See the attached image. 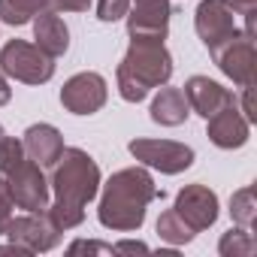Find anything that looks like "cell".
<instances>
[{"label": "cell", "instance_id": "603a6c76", "mask_svg": "<svg viewBox=\"0 0 257 257\" xmlns=\"http://www.w3.org/2000/svg\"><path fill=\"white\" fill-rule=\"evenodd\" d=\"M131 10V0H97V19L100 22H118Z\"/></svg>", "mask_w": 257, "mask_h": 257}, {"label": "cell", "instance_id": "d6986e66", "mask_svg": "<svg viewBox=\"0 0 257 257\" xmlns=\"http://www.w3.org/2000/svg\"><path fill=\"white\" fill-rule=\"evenodd\" d=\"M158 236H161L164 242H170V245H188L197 233L179 218L176 209H167V212L158 218Z\"/></svg>", "mask_w": 257, "mask_h": 257}, {"label": "cell", "instance_id": "e0dca14e", "mask_svg": "<svg viewBox=\"0 0 257 257\" xmlns=\"http://www.w3.org/2000/svg\"><path fill=\"white\" fill-rule=\"evenodd\" d=\"M152 121L161 124V127H179L188 121L191 115V106L185 100V91L182 88H170V85H161L155 100H152V109H149Z\"/></svg>", "mask_w": 257, "mask_h": 257}, {"label": "cell", "instance_id": "484cf974", "mask_svg": "<svg viewBox=\"0 0 257 257\" xmlns=\"http://www.w3.org/2000/svg\"><path fill=\"white\" fill-rule=\"evenodd\" d=\"M233 10L239 16H245V34L254 37V16H257V0H230Z\"/></svg>", "mask_w": 257, "mask_h": 257}, {"label": "cell", "instance_id": "7a4b0ae2", "mask_svg": "<svg viewBox=\"0 0 257 257\" xmlns=\"http://www.w3.org/2000/svg\"><path fill=\"white\" fill-rule=\"evenodd\" d=\"M158 197H164V191L155 188V179L146 167H124L103 185L97 221L115 233H134L146 224L149 203Z\"/></svg>", "mask_w": 257, "mask_h": 257}, {"label": "cell", "instance_id": "9c48e42d", "mask_svg": "<svg viewBox=\"0 0 257 257\" xmlns=\"http://www.w3.org/2000/svg\"><path fill=\"white\" fill-rule=\"evenodd\" d=\"M106 100H109V85L94 70L70 76L61 88V106L73 115H94L106 106Z\"/></svg>", "mask_w": 257, "mask_h": 257}, {"label": "cell", "instance_id": "1f68e13d", "mask_svg": "<svg viewBox=\"0 0 257 257\" xmlns=\"http://www.w3.org/2000/svg\"><path fill=\"white\" fill-rule=\"evenodd\" d=\"M131 4H134V0H131Z\"/></svg>", "mask_w": 257, "mask_h": 257}, {"label": "cell", "instance_id": "7402d4cb", "mask_svg": "<svg viewBox=\"0 0 257 257\" xmlns=\"http://www.w3.org/2000/svg\"><path fill=\"white\" fill-rule=\"evenodd\" d=\"M25 158H28V155H25L22 140H16V137H4V143H0V176H10Z\"/></svg>", "mask_w": 257, "mask_h": 257}, {"label": "cell", "instance_id": "4fadbf2b", "mask_svg": "<svg viewBox=\"0 0 257 257\" xmlns=\"http://www.w3.org/2000/svg\"><path fill=\"white\" fill-rule=\"evenodd\" d=\"M206 137L212 146L224 149V152H233V149H242L248 140H251V121L236 109V103L224 106L221 112H215L212 118H206Z\"/></svg>", "mask_w": 257, "mask_h": 257}, {"label": "cell", "instance_id": "ba28073f", "mask_svg": "<svg viewBox=\"0 0 257 257\" xmlns=\"http://www.w3.org/2000/svg\"><path fill=\"white\" fill-rule=\"evenodd\" d=\"M7 185H10V194H13L16 206L25 209V212H46L49 203H52V188L46 182V173L31 158H25L7 176Z\"/></svg>", "mask_w": 257, "mask_h": 257}, {"label": "cell", "instance_id": "4dcf8cb0", "mask_svg": "<svg viewBox=\"0 0 257 257\" xmlns=\"http://www.w3.org/2000/svg\"><path fill=\"white\" fill-rule=\"evenodd\" d=\"M4 137H7V131H4V124H0V143H4Z\"/></svg>", "mask_w": 257, "mask_h": 257}, {"label": "cell", "instance_id": "4316f807", "mask_svg": "<svg viewBox=\"0 0 257 257\" xmlns=\"http://www.w3.org/2000/svg\"><path fill=\"white\" fill-rule=\"evenodd\" d=\"M79 251H91V254H112L115 248H112V245H103V242H85V239H79V242H73V245H70V254H79Z\"/></svg>", "mask_w": 257, "mask_h": 257}, {"label": "cell", "instance_id": "6da1fadb", "mask_svg": "<svg viewBox=\"0 0 257 257\" xmlns=\"http://www.w3.org/2000/svg\"><path fill=\"white\" fill-rule=\"evenodd\" d=\"M103 185L100 167L97 161L85 152V149H67L61 152V158L52 167V194L55 200L49 203V218L61 227V233L79 227L85 221V206L97 197Z\"/></svg>", "mask_w": 257, "mask_h": 257}, {"label": "cell", "instance_id": "52a82bcc", "mask_svg": "<svg viewBox=\"0 0 257 257\" xmlns=\"http://www.w3.org/2000/svg\"><path fill=\"white\" fill-rule=\"evenodd\" d=\"M209 55L215 58L218 70L227 79H233V85H239V88L254 85V61H257V55H254V37L251 34L236 31L224 43L209 49Z\"/></svg>", "mask_w": 257, "mask_h": 257}, {"label": "cell", "instance_id": "30bf717a", "mask_svg": "<svg viewBox=\"0 0 257 257\" xmlns=\"http://www.w3.org/2000/svg\"><path fill=\"white\" fill-rule=\"evenodd\" d=\"M170 0H134L127 10V34L131 40H167L170 34Z\"/></svg>", "mask_w": 257, "mask_h": 257}, {"label": "cell", "instance_id": "3957f363", "mask_svg": "<svg viewBox=\"0 0 257 257\" xmlns=\"http://www.w3.org/2000/svg\"><path fill=\"white\" fill-rule=\"evenodd\" d=\"M173 79V55L161 40H131L118 70V94L127 103H143L155 88Z\"/></svg>", "mask_w": 257, "mask_h": 257}, {"label": "cell", "instance_id": "d4e9b609", "mask_svg": "<svg viewBox=\"0 0 257 257\" xmlns=\"http://www.w3.org/2000/svg\"><path fill=\"white\" fill-rule=\"evenodd\" d=\"M91 0H46V10L52 13H88Z\"/></svg>", "mask_w": 257, "mask_h": 257}, {"label": "cell", "instance_id": "ac0fdd59", "mask_svg": "<svg viewBox=\"0 0 257 257\" xmlns=\"http://www.w3.org/2000/svg\"><path fill=\"white\" fill-rule=\"evenodd\" d=\"M43 10H46V0H0V22L22 28V25H31Z\"/></svg>", "mask_w": 257, "mask_h": 257}, {"label": "cell", "instance_id": "83f0119b", "mask_svg": "<svg viewBox=\"0 0 257 257\" xmlns=\"http://www.w3.org/2000/svg\"><path fill=\"white\" fill-rule=\"evenodd\" d=\"M242 115L248 121H257V112H254V103H251V85L242 88Z\"/></svg>", "mask_w": 257, "mask_h": 257}, {"label": "cell", "instance_id": "277c9868", "mask_svg": "<svg viewBox=\"0 0 257 257\" xmlns=\"http://www.w3.org/2000/svg\"><path fill=\"white\" fill-rule=\"evenodd\" d=\"M0 73L13 82L25 85H46L55 76V58H49L37 43L10 40L0 49Z\"/></svg>", "mask_w": 257, "mask_h": 257}, {"label": "cell", "instance_id": "f546056e", "mask_svg": "<svg viewBox=\"0 0 257 257\" xmlns=\"http://www.w3.org/2000/svg\"><path fill=\"white\" fill-rule=\"evenodd\" d=\"M112 248L115 251H149V245H143V242H118Z\"/></svg>", "mask_w": 257, "mask_h": 257}, {"label": "cell", "instance_id": "f1b7e54d", "mask_svg": "<svg viewBox=\"0 0 257 257\" xmlns=\"http://www.w3.org/2000/svg\"><path fill=\"white\" fill-rule=\"evenodd\" d=\"M13 100V88H10V82H7V76L0 73V106H7Z\"/></svg>", "mask_w": 257, "mask_h": 257}, {"label": "cell", "instance_id": "7c38bea8", "mask_svg": "<svg viewBox=\"0 0 257 257\" xmlns=\"http://www.w3.org/2000/svg\"><path fill=\"white\" fill-rule=\"evenodd\" d=\"M179 218L194 230V233H203L209 230L215 221H218V194L206 185H185L179 194H176V206Z\"/></svg>", "mask_w": 257, "mask_h": 257}, {"label": "cell", "instance_id": "44dd1931", "mask_svg": "<svg viewBox=\"0 0 257 257\" xmlns=\"http://www.w3.org/2000/svg\"><path fill=\"white\" fill-rule=\"evenodd\" d=\"M257 251V242L251 239L248 227H236V230H227L218 242V254L221 257H251Z\"/></svg>", "mask_w": 257, "mask_h": 257}, {"label": "cell", "instance_id": "5b68a950", "mask_svg": "<svg viewBox=\"0 0 257 257\" xmlns=\"http://www.w3.org/2000/svg\"><path fill=\"white\" fill-rule=\"evenodd\" d=\"M4 236L25 254H46L61 242V227L49 218V212H25L19 218L13 215Z\"/></svg>", "mask_w": 257, "mask_h": 257}, {"label": "cell", "instance_id": "8992f818", "mask_svg": "<svg viewBox=\"0 0 257 257\" xmlns=\"http://www.w3.org/2000/svg\"><path fill=\"white\" fill-rule=\"evenodd\" d=\"M127 152L143 167L158 170L164 176H179V173L191 170V164H194V149L185 143H176V140H134L127 146Z\"/></svg>", "mask_w": 257, "mask_h": 257}, {"label": "cell", "instance_id": "9a60e30c", "mask_svg": "<svg viewBox=\"0 0 257 257\" xmlns=\"http://www.w3.org/2000/svg\"><path fill=\"white\" fill-rule=\"evenodd\" d=\"M22 146H25V155L34 164H40L43 170H49V167H55V161L64 152V137H61L58 127H52V124H31L28 131H25Z\"/></svg>", "mask_w": 257, "mask_h": 257}, {"label": "cell", "instance_id": "8fae6325", "mask_svg": "<svg viewBox=\"0 0 257 257\" xmlns=\"http://www.w3.org/2000/svg\"><path fill=\"white\" fill-rule=\"evenodd\" d=\"M194 28L197 37L203 40L206 49H215L227 37H233L236 28V10L230 0H200V7L194 13Z\"/></svg>", "mask_w": 257, "mask_h": 257}, {"label": "cell", "instance_id": "ffe728a7", "mask_svg": "<svg viewBox=\"0 0 257 257\" xmlns=\"http://www.w3.org/2000/svg\"><path fill=\"white\" fill-rule=\"evenodd\" d=\"M230 218L239 227H254V221H257V200H254V188L251 185L233 191V197H230Z\"/></svg>", "mask_w": 257, "mask_h": 257}, {"label": "cell", "instance_id": "2e32d148", "mask_svg": "<svg viewBox=\"0 0 257 257\" xmlns=\"http://www.w3.org/2000/svg\"><path fill=\"white\" fill-rule=\"evenodd\" d=\"M34 40L49 58H64L70 52V28L52 10H43L34 19Z\"/></svg>", "mask_w": 257, "mask_h": 257}, {"label": "cell", "instance_id": "5bb4252c", "mask_svg": "<svg viewBox=\"0 0 257 257\" xmlns=\"http://www.w3.org/2000/svg\"><path fill=\"white\" fill-rule=\"evenodd\" d=\"M185 100H188V106H191L197 115L212 118L215 112H221L224 106L233 103V91L224 88L221 82L209 79V76H191V79L185 82Z\"/></svg>", "mask_w": 257, "mask_h": 257}, {"label": "cell", "instance_id": "cb8c5ba5", "mask_svg": "<svg viewBox=\"0 0 257 257\" xmlns=\"http://www.w3.org/2000/svg\"><path fill=\"white\" fill-rule=\"evenodd\" d=\"M16 215V200L10 194V185H7V176H0V236H4L7 224L13 221Z\"/></svg>", "mask_w": 257, "mask_h": 257}]
</instances>
